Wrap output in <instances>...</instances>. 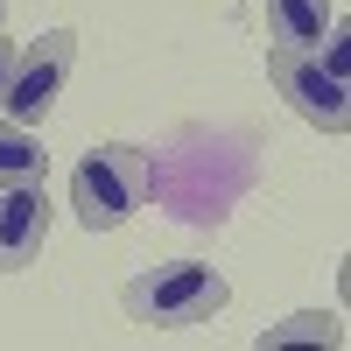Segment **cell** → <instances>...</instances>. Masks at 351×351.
Returning <instances> with one entry per match:
<instances>
[{
  "label": "cell",
  "mask_w": 351,
  "mask_h": 351,
  "mask_svg": "<svg viewBox=\"0 0 351 351\" xmlns=\"http://www.w3.org/2000/svg\"><path fill=\"white\" fill-rule=\"evenodd\" d=\"M232 302V281L211 267V260H162V267H141L120 288L127 324L141 330H197Z\"/></svg>",
  "instance_id": "6da1fadb"
},
{
  "label": "cell",
  "mask_w": 351,
  "mask_h": 351,
  "mask_svg": "<svg viewBox=\"0 0 351 351\" xmlns=\"http://www.w3.org/2000/svg\"><path fill=\"white\" fill-rule=\"evenodd\" d=\"M155 190V155L134 141H106V148L77 155L71 169V211L84 232H120Z\"/></svg>",
  "instance_id": "7a4b0ae2"
},
{
  "label": "cell",
  "mask_w": 351,
  "mask_h": 351,
  "mask_svg": "<svg viewBox=\"0 0 351 351\" xmlns=\"http://www.w3.org/2000/svg\"><path fill=\"white\" fill-rule=\"evenodd\" d=\"M71 64H77V28H49L43 43H28L14 56V71L8 84H0V112L21 127H43L56 99H64V84H71Z\"/></svg>",
  "instance_id": "3957f363"
},
{
  "label": "cell",
  "mask_w": 351,
  "mask_h": 351,
  "mask_svg": "<svg viewBox=\"0 0 351 351\" xmlns=\"http://www.w3.org/2000/svg\"><path fill=\"white\" fill-rule=\"evenodd\" d=\"M267 77H274V92L302 112V120L316 134H344L351 127V106H344V71H330L316 49H295V43H274L267 49Z\"/></svg>",
  "instance_id": "277c9868"
},
{
  "label": "cell",
  "mask_w": 351,
  "mask_h": 351,
  "mask_svg": "<svg viewBox=\"0 0 351 351\" xmlns=\"http://www.w3.org/2000/svg\"><path fill=\"white\" fill-rule=\"evenodd\" d=\"M49 190H43V176L36 183H0V274H14L28 267V260L43 253L49 239Z\"/></svg>",
  "instance_id": "5b68a950"
},
{
  "label": "cell",
  "mask_w": 351,
  "mask_h": 351,
  "mask_svg": "<svg viewBox=\"0 0 351 351\" xmlns=\"http://www.w3.org/2000/svg\"><path fill=\"white\" fill-rule=\"evenodd\" d=\"M330 14H337V0H267V36L295 43V49H316Z\"/></svg>",
  "instance_id": "8992f818"
},
{
  "label": "cell",
  "mask_w": 351,
  "mask_h": 351,
  "mask_svg": "<svg viewBox=\"0 0 351 351\" xmlns=\"http://www.w3.org/2000/svg\"><path fill=\"white\" fill-rule=\"evenodd\" d=\"M43 141H36V127H21V120H8L0 112V183H36L43 176Z\"/></svg>",
  "instance_id": "52a82bcc"
},
{
  "label": "cell",
  "mask_w": 351,
  "mask_h": 351,
  "mask_svg": "<svg viewBox=\"0 0 351 351\" xmlns=\"http://www.w3.org/2000/svg\"><path fill=\"white\" fill-rule=\"evenodd\" d=\"M274 344H344V324L330 309H302V316H288V324L260 330V351H274Z\"/></svg>",
  "instance_id": "ba28073f"
},
{
  "label": "cell",
  "mask_w": 351,
  "mask_h": 351,
  "mask_svg": "<svg viewBox=\"0 0 351 351\" xmlns=\"http://www.w3.org/2000/svg\"><path fill=\"white\" fill-rule=\"evenodd\" d=\"M14 56H21V43H8V36H0V84H8V71H14Z\"/></svg>",
  "instance_id": "9c48e42d"
},
{
  "label": "cell",
  "mask_w": 351,
  "mask_h": 351,
  "mask_svg": "<svg viewBox=\"0 0 351 351\" xmlns=\"http://www.w3.org/2000/svg\"><path fill=\"white\" fill-rule=\"evenodd\" d=\"M0 28H8V0H0Z\"/></svg>",
  "instance_id": "30bf717a"
}]
</instances>
